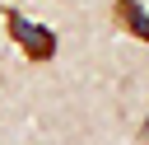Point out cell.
I'll use <instances>...</instances> for the list:
<instances>
[{"mask_svg": "<svg viewBox=\"0 0 149 145\" xmlns=\"http://www.w3.org/2000/svg\"><path fill=\"white\" fill-rule=\"evenodd\" d=\"M112 19H116V28H126L130 37L149 42V9H144L140 0H112Z\"/></svg>", "mask_w": 149, "mask_h": 145, "instance_id": "obj_2", "label": "cell"}, {"mask_svg": "<svg viewBox=\"0 0 149 145\" xmlns=\"http://www.w3.org/2000/svg\"><path fill=\"white\" fill-rule=\"evenodd\" d=\"M5 23H9V37L19 42V51H23L28 61H51V56H56V33H51V28L23 19L19 9H5Z\"/></svg>", "mask_w": 149, "mask_h": 145, "instance_id": "obj_1", "label": "cell"}]
</instances>
